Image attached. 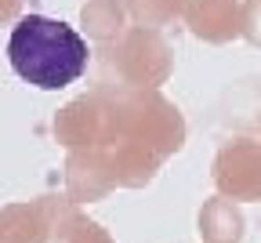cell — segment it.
<instances>
[{
  "label": "cell",
  "mask_w": 261,
  "mask_h": 243,
  "mask_svg": "<svg viewBox=\"0 0 261 243\" xmlns=\"http://www.w3.org/2000/svg\"><path fill=\"white\" fill-rule=\"evenodd\" d=\"M8 62L25 84L40 91H62L87 73L91 51L69 22L47 15H22L8 40Z\"/></svg>",
  "instance_id": "obj_1"
},
{
  "label": "cell",
  "mask_w": 261,
  "mask_h": 243,
  "mask_svg": "<svg viewBox=\"0 0 261 243\" xmlns=\"http://www.w3.org/2000/svg\"><path fill=\"white\" fill-rule=\"evenodd\" d=\"M106 94L113 106V145L138 142L160 160L174 156L185 145V116L167 94L120 84H106Z\"/></svg>",
  "instance_id": "obj_2"
},
{
  "label": "cell",
  "mask_w": 261,
  "mask_h": 243,
  "mask_svg": "<svg viewBox=\"0 0 261 243\" xmlns=\"http://www.w3.org/2000/svg\"><path fill=\"white\" fill-rule=\"evenodd\" d=\"M106 55H109V69L116 73L120 87L160 91V84H167L174 73V47L163 40L160 29L127 26V33Z\"/></svg>",
  "instance_id": "obj_3"
},
{
  "label": "cell",
  "mask_w": 261,
  "mask_h": 243,
  "mask_svg": "<svg viewBox=\"0 0 261 243\" xmlns=\"http://www.w3.org/2000/svg\"><path fill=\"white\" fill-rule=\"evenodd\" d=\"M55 138L69 149H109L113 145V106L106 87L73 98L55 116Z\"/></svg>",
  "instance_id": "obj_4"
},
{
  "label": "cell",
  "mask_w": 261,
  "mask_h": 243,
  "mask_svg": "<svg viewBox=\"0 0 261 243\" xmlns=\"http://www.w3.org/2000/svg\"><path fill=\"white\" fill-rule=\"evenodd\" d=\"M211 178L218 196L232 203H261V142L232 138L225 142L211 163Z\"/></svg>",
  "instance_id": "obj_5"
},
{
  "label": "cell",
  "mask_w": 261,
  "mask_h": 243,
  "mask_svg": "<svg viewBox=\"0 0 261 243\" xmlns=\"http://www.w3.org/2000/svg\"><path fill=\"white\" fill-rule=\"evenodd\" d=\"M69 207V196H40L29 203L0 207V243H51Z\"/></svg>",
  "instance_id": "obj_6"
},
{
  "label": "cell",
  "mask_w": 261,
  "mask_h": 243,
  "mask_svg": "<svg viewBox=\"0 0 261 243\" xmlns=\"http://www.w3.org/2000/svg\"><path fill=\"white\" fill-rule=\"evenodd\" d=\"M116 189L113 167L106 149H76L65 160V196L76 207L80 203H98Z\"/></svg>",
  "instance_id": "obj_7"
},
{
  "label": "cell",
  "mask_w": 261,
  "mask_h": 243,
  "mask_svg": "<svg viewBox=\"0 0 261 243\" xmlns=\"http://www.w3.org/2000/svg\"><path fill=\"white\" fill-rule=\"evenodd\" d=\"M240 0H185V26L203 44H228L240 37Z\"/></svg>",
  "instance_id": "obj_8"
},
{
  "label": "cell",
  "mask_w": 261,
  "mask_h": 243,
  "mask_svg": "<svg viewBox=\"0 0 261 243\" xmlns=\"http://www.w3.org/2000/svg\"><path fill=\"white\" fill-rule=\"evenodd\" d=\"M106 153H109V167H113L116 189H145L160 175V167H163V160L152 149L138 145V142H116Z\"/></svg>",
  "instance_id": "obj_9"
},
{
  "label": "cell",
  "mask_w": 261,
  "mask_h": 243,
  "mask_svg": "<svg viewBox=\"0 0 261 243\" xmlns=\"http://www.w3.org/2000/svg\"><path fill=\"white\" fill-rule=\"evenodd\" d=\"M243 211L240 203L214 196L200 207V239L203 243H240L243 239Z\"/></svg>",
  "instance_id": "obj_10"
},
{
  "label": "cell",
  "mask_w": 261,
  "mask_h": 243,
  "mask_svg": "<svg viewBox=\"0 0 261 243\" xmlns=\"http://www.w3.org/2000/svg\"><path fill=\"white\" fill-rule=\"evenodd\" d=\"M80 26L94 44L113 47L123 33H127V11L123 0H87L80 8Z\"/></svg>",
  "instance_id": "obj_11"
},
{
  "label": "cell",
  "mask_w": 261,
  "mask_h": 243,
  "mask_svg": "<svg viewBox=\"0 0 261 243\" xmlns=\"http://www.w3.org/2000/svg\"><path fill=\"white\" fill-rule=\"evenodd\" d=\"M123 11L142 29H160V26H171L174 18H181L185 0H123Z\"/></svg>",
  "instance_id": "obj_12"
},
{
  "label": "cell",
  "mask_w": 261,
  "mask_h": 243,
  "mask_svg": "<svg viewBox=\"0 0 261 243\" xmlns=\"http://www.w3.org/2000/svg\"><path fill=\"white\" fill-rule=\"evenodd\" d=\"M51 243H116V239L109 236L106 225H98L94 218L80 214V211H76V203H73L69 211H65V218L58 222Z\"/></svg>",
  "instance_id": "obj_13"
},
{
  "label": "cell",
  "mask_w": 261,
  "mask_h": 243,
  "mask_svg": "<svg viewBox=\"0 0 261 243\" xmlns=\"http://www.w3.org/2000/svg\"><path fill=\"white\" fill-rule=\"evenodd\" d=\"M240 37H243L250 47H261V0H243Z\"/></svg>",
  "instance_id": "obj_14"
},
{
  "label": "cell",
  "mask_w": 261,
  "mask_h": 243,
  "mask_svg": "<svg viewBox=\"0 0 261 243\" xmlns=\"http://www.w3.org/2000/svg\"><path fill=\"white\" fill-rule=\"evenodd\" d=\"M18 8H22V0H0V26L11 22L18 15Z\"/></svg>",
  "instance_id": "obj_15"
}]
</instances>
